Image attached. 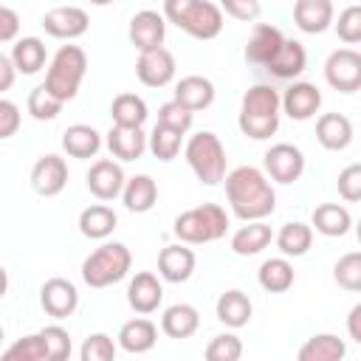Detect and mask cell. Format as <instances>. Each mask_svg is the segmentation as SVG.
I'll list each match as a JSON object with an SVG mask.
<instances>
[{
  "mask_svg": "<svg viewBox=\"0 0 361 361\" xmlns=\"http://www.w3.org/2000/svg\"><path fill=\"white\" fill-rule=\"evenodd\" d=\"M226 197L231 206V214L245 220H265L276 209V192L268 180V175L257 166H237L226 178Z\"/></svg>",
  "mask_w": 361,
  "mask_h": 361,
  "instance_id": "cell-1",
  "label": "cell"
},
{
  "mask_svg": "<svg viewBox=\"0 0 361 361\" xmlns=\"http://www.w3.org/2000/svg\"><path fill=\"white\" fill-rule=\"evenodd\" d=\"M279 90L271 85H251L243 93L237 127L251 141H265L279 130Z\"/></svg>",
  "mask_w": 361,
  "mask_h": 361,
  "instance_id": "cell-2",
  "label": "cell"
},
{
  "mask_svg": "<svg viewBox=\"0 0 361 361\" xmlns=\"http://www.w3.org/2000/svg\"><path fill=\"white\" fill-rule=\"evenodd\" d=\"M164 20L195 39H214L223 31V11L209 0H164Z\"/></svg>",
  "mask_w": 361,
  "mask_h": 361,
  "instance_id": "cell-3",
  "label": "cell"
},
{
  "mask_svg": "<svg viewBox=\"0 0 361 361\" xmlns=\"http://www.w3.org/2000/svg\"><path fill=\"white\" fill-rule=\"evenodd\" d=\"M175 237L186 245H206V243H217L220 237H226L228 231V214L223 206L217 203H200L195 209H186L183 214L175 217L172 226Z\"/></svg>",
  "mask_w": 361,
  "mask_h": 361,
  "instance_id": "cell-4",
  "label": "cell"
},
{
  "mask_svg": "<svg viewBox=\"0 0 361 361\" xmlns=\"http://www.w3.org/2000/svg\"><path fill=\"white\" fill-rule=\"evenodd\" d=\"M87 73V54L79 45H59V51L54 54L48 73H45V87L62 102L68 104L71 99H76L82 79Z\"/></svg>",
  "mask_w": 361,
  "mask_h": 361,
  "instance_id": "cell-5",
  "label": "cell"
},
{
  "mask_svg": "<svg viewBox=\"0 0 361 361\" xmlns=\"http://www.w3.org/2000/svg\"><path fill=\"white\" fill-rule=\"evenodd\" d=\"M186 164L203 186H217L226 178V147L217 133L200 130L183 147Z\"/></svg>",
  "mask_w": 361,
  "mask_h": 361,
  "instance_id": "cell-6",
  "label": "cell"
},
{
  "mask_svg": "<svg viewBox=\"0 0 361 361\" xmlns=\"http://www.w3.org/2000/svg\"><path fill=\"white\" fill-rule=\"evenodd\" d=\"M133 254L124 243H102L82 262V279L87 288H110L130 274Z\"/></svg>",
  "mask_w": 361,
  "mask_h": 361,
  "instance_id": "cell-7",
  "label": "cell"
},
{
  "mask_svg": "<svg viewBox=\"0 0 361 361\" xmlns=\"http://www.w3.org/2000/svg\"><path fill=\"white\" fill-rule=\"evenodd\" d=\"M324 79L338 93H355L361 87V54L355 48H338L324 62Z\"/></svg>",
  "mask_w": 361,
  "mask_h": 361,
  "instance_id": "cell-8",
  "label": "cell"
},
{
  "mask_svg": "<svg viewBox=\"0 0 361 361\" xmlns=\"http://www.w3.org/2000/svg\"><path fill=\"white\" fill-rule=\"evenodd\" d=\"M262 166H265V175L274 180V183H296L305 172V155L299 147L293 144H274L265 158H262Z\"/></svg>",
  "mask_w": 361,
  "mask_h": 361,
  "instance_id": "cell-9",
  "label": "cell"
},
{
  "mask_svg": "<svg viewBox=\"0 0 361 361\" xmlns=\"http://www.w3.org/2000/svg\"><path fill=\"white\" fill-rule=\"evenodd\" d=\"M135 76L147 87L169 85L175 79V56H172V51H166L164 45L161 48H149V51H138Z\"/></svg>",
  "mask_w": 361,
  "mask_h": 361,
  "instance_id": "cell-10",
  "label": "cell"
},
{
  "mask_svg": "<svg viewBox=\"0 0 361 361\" xmlns=\"http://www.w3.org/2000/svg\"><path fill=\"white\" fill-rule=\"evenodd\" d=\"M87 25H90V17L79 6H56V8L42 14V28L54 39H68L71 42V39L82 37L87 31Z\"/></svg>",
  "mask_w": 361,
  "mask_h": 361,
  "instance_id": "cell-11",
  "label": "cell"
},
{
  "mask_svg": "<svg viewBox=\"0 0 361 361\" xmlns=\"http://www.w3.org/2000/svg\"><path fill=\"white\" fill-rule=\"evenodd\" d=\"M31 186L42 197H56L68 186V164H65V158L56 155V152H48L42 158H37L34 166H31Z\"/></svg>",
  "mask_w": 361,
  "mask_h": 361,
  "instance_id": "cell-12",
  "label": "cell"
},
{
  "mask_svg": "<svg viewBox=\"0 0 361 361\" xmlns=\"http://www.w3.org/2000/svg\"><path fill=\"white\" fill-rule=\"evenodd\" d=\"M39 305L48 316L54 319H68L73 316V310L79 307V290L71 279L65 276H51L48 282H42L39 288Z\"/></svg>",
  "mask_w": 361,
  "mask_h": 361,
  "instance_id": "cell-13",
  "label": "cell"
},
{
  "mask_svg": "<svg viewBox=\"0 0 361 361\" xmlns=\"http://www.w3.org/2000/svg\"><path fill=\"white\" fill-rule=\"evenodd\" d=\"M85 180H87V189H90V195L96 200H113V197L121 195V186H124L127 178H124V169H121L118 161L99 158V161L90 164Z\"/></svg>",
  "mask_w": 361,
  "mask_h": 361,
  "instance_id": "cell-14",
  "label": "cell"
},
{
  "mask_svg": "<svg viewBox=\"0 0 361 361\" xmlns=\"http://www.w3.org/2000/svg\"><path fill=\"white\" fill-rule=\"evenodd\" d=\"M279 107L288 118L293 121H307L319 113L322 107V90L310 82H293L282 96H279Z\"/></svg>",
  "mask_w": 361,
  "mask_h": 361,
  "instance_id": "cell-15",
  "label": "cell"
},
{
  "mask_svg": "<svg viewBox=\"0 0 361 361\" xmlns=\"http://www.w3.org/2000/svg\"><path fill=\"white\" fill-rule=\"evenodd\" d=\"M161 302H164V285H161V279L152 271H138L130 279V285H127V305L135 313L149 316V313H155L161 307Z\"/></svg>",
  "mask_w": 361,
  "mask_h": 361,
  "instance_id": "cell-16",
  "label": "cell"
},
{
  "mask_svg": "<svg viewBox=\"0 0 361 361\" xmlns=\"http://www.w3.org/2000/svg\"><path fill=\"white\" fill-rule=\"evenodd\" d=\"M127 37L135 45V51L161 48L164 45V37H166V20H164V14H158L152 8H144V11L133 14L130 28H127Z\"/></svg>",
  "mask_w": 361,
  "mask_h": 361,
  "instance_id": "cell-17",
  "label": "cell"
},
{
  "mask_svg": "<svg viewBox=\"0 0 361 361\" xmlns=\"http://www.w3.org/2000/svg\"><path fill=\"white\" fill-rule=\"evenodd\" d=\"M195 265H197V257L186 243L166 245L158 254V276L166 282H186L195 274Z\"/></svg>",
  "mask_w": 361,
  "mask_h": 361,
  "instance_id": "cell-18",
  "label": "cell"
},
{
  "mask_svg": "<svg viewBox=\"0 0 361 361\" xmlns=\"http://www.w3.org/2000/svg\"><path fill=\"white\" fill-rule=\"evenodd\" d=\"M285 42V34L276 28V25H271V23H257L254 28H251V37H248V42H245V59L251 62V65H268L271 62V56L279 51V45Z\"/></svg>",
  "mask_w": 361,
  "mask_h": 361,
  "instance_id": "cell-19",
  "label": "cell"
},
{
  "mask_svg": "<svg viewBox=\"0 0 361 361\" xmlns=\"http://www.w3.org/2000/svg\"><path fill=\"white\" fill-rule=\"evenodd\" d=\"M316 138L324 149L341 152L353 144V121L341 113H322L316 118Z\"/></svg>",
  "mask_w": 361,
  "mask_h": 361,
  "instance_id": "cell-20",
  "label": "cell"
},
{
  "mask_svg": "<svg viewBox=\"0 0 361 361\" xmlns=\"http://www.w3.org/2000/svg\"><path fill=\"white\" fill-rule=\"evenodd\" d=\"M307 68V51L299 39H288L279 45V51L271 56V62L265 65V71L276 79H296L302 71Z\"/></svg>",
  "mask_w": 361,
  "mask_h": 361,
  "instance_id": "cell-21",
  "label": "cell"
},
{
  "mask_svg": "<svg viewBox=\"0 0 361 361\" xmlns=\"http://www.w3.org/2000/svg\"><path fill=\"white\" fill-rule=\"evenodd\" d=\"M293 23L305 34H324L333 25V3L330 0H296Z\"/></svg>",
  "mask_w": 361,
  "mask_h": 361,
  "instance_id": "cell-22",
  "label": "cell"
},
{
  "mask_svg": "<svg viewBox=\"0 0 361 361\" xmlns=\"http://www.w3.org/2000/svg\"><path fill=\"white\" fill-rule=\"evenodd\" d=\"M158 341V327L155 322H149L147 316H138V319H130L121 324L118 330V347L124 353H133V355H141V353H149Z\"/></svg>",
  "mask_w": 361,
  "mask_h": 361,
  "instance_id": "cell-23",
  "label": "cell"
},
{
  "mask_svg": "<svg viewBox=\"0 0 361 361\" xmlns=\"http://www.w3.org/2000/svg\"><path fill=\"white\" fill-rule=\"evenodd\" d=\"M172 99H175L178 104H183L186 110L197 113V110L212 107V102H214V85H212V79L192 73V76H183V79L175 85V96H172Z\"/></svg>",
  "mask_w": 361,
  "mask_h": 361,
  "instance_id": "cell-24",
  "label": "cell"
},
{
  "mask_svg": "<svg viewBox=\"0 0 361 361\" xmlns=\"http://www.w3.org/2000/svg\"><path fill=\"white\" fill-rule=\"evenodd\" d=\"M107 149L118 161H138L147 149V135L141 127H118L113 124L107 133Z\"/></svg>",
  "mask_w": 361,
  "mask_h": 361,
  "instance_id": "cell-25",
  "label": "cell"
},
{
  "mask_svg": "<svg viewBox=\"0 0 361 361\" xmlns=\"http://www.w3.org/2000/svg\"><path fill=\"white\" fill-rule=\"evenodd\" d=\"M274 240V231L265 220H245V226H240L231 234V251L237 257H254L262 248H268Z\"/></svg>",
  "mask_w": 361,
  "mask_h": 361,
  "instance_id": "cell-26",
  "label": "cell"
},
{
  "mask_svg": "<svg viewBox=\"0 0 361 361\" xmlns=\"http://www.w3.org/2000/svg\"><path fill=\"white\" fill-rule=\"evenodd\" d=\"M310 228H316L324 237H344L353 228V214L341 203H322L313 209Z\"/></svg>",
  "mask_w": 361,
  "mask_h": 361,
  "instance_id": "cell-27",
  "label": "cell"
},
{
  "mask_svg": "<svg viewBox=\"0 0 361 361\" xmlns=\"http://www.w3.org/2000/svg\"><path fill=\"white\" fill-rule=\"evenodd\" d=\"M214 313H217V319H220L226 327L237 330V327H245V324L251 322L254 305H251L248 293L231 288V290L220 293V299H217V305H214Z\"/></svg>",
  "mask_w": 361,
  "mask_h": 361,
  "instance_id": "cell-28",
  "label": "cell"
},
{
  "mask_svg": "<svg viewBox=\"0 0 361 361\" xmlns=\"http://www.w3.org/2000/svg\"><path fill=\"white\" fill-rule=\"evenodd\" d=\"M158 200V183L149 178V175H135V178H127L124 186H121V203L127 212H135V214H144L155 206Z\"/></svg>",
  "mask_w": 361,
  "mask_h": 361,
  "instance_id": "cell-29",
  "label": "cell"
},
{
  "mask_svg": "<svg viewBox=\"0 0 361 361\" xmlns=\"http://www.w3.org/2000/svg\"><path fill=\"white\" fill-rule=\"evenodd\" d=\"M197 327H200V313L195 305H186V302L169 305L161 316V330L169 338H189L197 333Z\"/></svg>",
  "mask_w": 361,
  "mask_h": 361,
  "instance_id": "cell-30",
  "label": "cell"
},
{
  "mask_svg": "<svg viewBox=\"0 0 361 361\" xmlns=\"http://www.w3.org/2000/svg\"><path fill=\"white\" fill-rule=\"evenodd\" d=\"M11 62H14V71L23 73V76H34L45 68L48 62V51H45V42L39 37H23L14 42L11 48Z\"/></svg>",
  "mask_w": 361,
  "mask_h": 361,
  "instance_id": "cell-31",
  "label": "cell"
},
{
  "mask_svg": "<svg viewBox=\"0 0 361 361\" xmlns=\"http://www.w3.org/2000/svg\"><path fill=\"white\" fill-rule=\"evenodd\" d=\"M116 226H118V214L104 203H93L79 214V231L87 240H107L116 231Z\"/></svg>",
  "mask_w": 361,
  "mask_h": 361,
  "instance_id": "cell-32",
  "label": "cell"
},
{
  "mask_svg": "<svg viewBox=\"0 0 361 361\" xmlns=\"http://www.w3.org/2000/svg\"><path fill=\"white\" fill-rule=\"evenodd\" d=\"M62 149L71 158H96L102 149V135L90 124H71L62 133Z\"/></svg>",
  "mask_w": 361,
  "mask_h": 361,
  "instance_id": "cell-33",
  "label": "cell"
},
{
  "mask_svg": "<svg viewBox=\"0 0 361 361\" xmlns=\"http://www.w3.org/2000/svg\"><path fill=\"white\" fill-rule=\"evenodd\" d=\"M299 361H341L347 355L344 338L336 333H316L299 347Z\"/></svg>",
  "mask_w": 361,
  "mask_h": 361,
  "instance_id": "cell-34",
  "label": "cell"
},
{
  "mask_svg": "<svg viewBox=\"0 0 361 361\" xmlns=\"http://www.w3.org/2000/svg\"><path fill=\"white\" fill-rule=\"evenodd\" d=\"M274 243L282 251V257H305L313 245V228L302 220H290L274 234Z\"/></svg>",
  "mask_w": 361,
  "mask_h": 361,
  "instance_id": "cell-35",
  "label": "cell"
},
{
  "mask_svg": "<svg viewBox=\"0 0 361 361\" xmlns=\"http://www.w3.org/2000/svg\"><path fill=\"white\" fill-rule=\"evenodd\" d=\"M257 282L268 293H285L293 288V265L288 262V257H271L259 265Z\"/></svg>",
  "mask_w": 361,
  "mask_h": 361,
  "instance_id": "cell-36",
  "label": "cell"
},
{
  "mask_svg": "<svg viewBox=\"0 0 361 361\" xmlns=\"http://www.w3.org/2000/svg\"><path fill=\"white\" fill-rule=\"evenodd\" d=\"M110 116H113V124L118 127H144L149 110L138 93H118L110 104Z\"/></svg>",
  "mask_w": 361,
  "mask_h": 361,
  "instance_id": "cell-37",
  "label": "cell"
},
{
  "mask_svg": "<svg viewBox=\"0 0 361 361\" xmlns=\"http://www.w3.org/2000/svg\"><path fill=\"white\" fill-rule=\"evenodd\" d=\"M180 141H183V133L169 130V127H164V124H155L152 133L147 135V149H149L158 161L166 164V161L178 158V152H180Z\"/></svg>",
  "mask_w": 361,
  "mask_h": 361,
  "instance_id": "cell-38",
  "label": "cell"
},
{
  "mask_svg": "<svg viewBox=\"0 0 361 361\" xmlns=\"http://www.w3.org/2000/svg\"><path fill=\"white\" fill-rule=\"evenodd\" d=\"M25 107H28V113H31V118H37V121H54L59 113H62V102L45 87V85H37L31 93H28V102H25Z\"/></svg>",
  "mask_w": 361,
  "mask_h": 361,
  "instance_id": "cell-39",
  "label": "cell"
},
{
  "mask_svg": "<svg viewBox=\"0 0 361 361\" xmlns=\"http://www.w3.org/2000/svg\"><path fill=\"white\" fill-rule=\"evenodd\" d=\"M333 279L338 282V288L355 293L361 290V254L350 251L344 257H338V262L333 265Z\"/></svg>",
  "mask_w": 361,
  "mask_h": 361,
  "instance_id": "cell-40",
  "label": "cell"
},
{
  "mask_svg": "<svg viewBox=\"0 0 361 361\" xmlns=\"http://www.w3.org/2000/svg\"><path fill=\"white\" fill-rule=\"evenodd\" d=\"M45 344V361H65L71 355V333L59 324H48L39 330Z\"/></svg>",
  "mask_w": 361,
  "mask_h": 361,
  "instance_id": "cell-41",
  "label": "cell"
},
{
  "mask_svg": "<svg viewBox=\"0 0 361 361\" xmlns=\"http://www.w3.org/2000/svg\"><path fill=\"white\" fill-rule=\"evenodd\" d=\"M116 353H118V347H116L113 336H107V333H90L79 347L82 361H113Z\"/></svg>",
  "mask_w": 361,
  "mask_h": 361,
  "instance_id": "cell-42",
  "label": "cell"
},
{
  "mask_svg": "<svg viewBox=\"0 0 361 361\" xmlns=\"http://www.w3.org/2000/svg\"><path fill=\"white\" fill-rule=\"evenodd\" d=\"M3 358H6V361H45L42 336H39V333H31V336L17 338V341L3 353Z\"/></svg>",
  "mask_w": 361,
  "mask_h": 361,
  "instance_id": "cell-43",
  "label": "cell"
},
{
  "mask_svg": "<svg viewBox=\"0 0 361 361\" xmlns=\"http://www.w3.org/2000/svg\"><path fill=\"white\" fill-rule=\"evenodd\" d=\"M203 355H206L209 361H237V358L243 355V341H240V336H234V333H220V336H214V338L206 344Z\"/></svg>",
  "mask_w": 361,
  "mask_h": 361,
  "instance_id": "cell-44",
  "label": "cell"
},
{
  "mask_svg": "<svg viewBox=\"0 0 361 361\" xmlns=\"http://www.w3.org/2000/svg\"><path fill=\"white\" fill-rule=\"evenodd\" d=\"M192 121H195V113L186 110L183 104H178V102L172 99V102H164V104L158 107V121H155V124H164V127L178 130V133L186 135V133L192 130Z\"/></svg>",
  "mask_w": 361,
  "mask_h": 361,
  "instance_id": "cell-45",
  "label": "cell"
},
{
  "mask_svg": "<svg viewBox=\"0 0 361 361\" xmlns=\"http://www.w3.org/2000/svg\"><path fill=\"white\" fill-rule=\"evenodd\" d=\"M336 34H338V39H341L344 45L361 42V6H347V8L338 14Z\"/></svg>",
  "mask_w": 361,
  "mask_h": 361,
  "instance_id": "cell-46",
  "label": "cell"
},
{
  "mask_svg": "<svg viewBox=\"0 0 361 361\" xmlns=\"http://www.w3.org/2000/svg\"><path fill=\"white\" fill-rule=\"evenodd\" d=\"M338 195L347 203L361 200V164H350L338 172Z\"/></svg>",
  "mask_w": 361,
  "mask_h": 361,
  "instance_id": "cell-47",
  "label": "cell"
},
{
  "mask_svg": "<svg viewBox=\"0 0 361 361\" xmlns=\"http://www.w3.org/2000/svg\"><path fill=\"white\" fill-rule=\"evenodd\" d=\"M217 6H220V11H226L228 17H234L240 23H254L262 14L259 0H220Z\"/></svg>",
  "mask_w": 361,
  "mask_h": 361,
  "instance_id": "cell-48",
  "label": "cell"
},
{
  "mask_svg": "<svg viewBox=\"0 0 361 361\" xmlns=\"http://www.w3.org/2000/svg\"><path fill=\"white\" fill-rule=\"evenodd\" d=\"M20 121H23L20 107H17L14 102H8V99H3V96H0V141H6V138H11V135H17Z\"/></svg>",
  "mask_w": 361,
  "mask_h": 361,
  "instance_id": "cell-49",
  "label": "cell"
},
{
  "mask_svg": "<svg viewBox=\"0 0 361 361\" xmlns=\"http://www.w3.org/2000/svg\"><path fill=\"white\" fill-rule=\"evenodd\" d=\"M20 34V14L8 6H0V42H14Z\"/></svg>",
  "mask_w": 361,
  "mask_h": 361,
  "instance_id": "cell-50",
  "label": "cell"
},
{
  "mask_svg": "<svg viewBox=\"0 0 361 361\" xmlns=\"http://www.w3.org/2000/svg\"><path fill=\"white\" fill-rule=\"evenodd\" d=\"M14 79H17V71H14V62H11V56L0 54V93L11 90Z\"/></svg>",
  "mask_w": 361,
  "mask_h": 361,
  "instance_id": "cell-51",
  "label": "cell"
},
{
  "mask_svg": "<svg viewBox=\"0 0 361 361\" xmlns=\"http://www.w3.org/2000/svg\"><path fill=\"white\" fill-rule=\"evenodd\" d=\"M347 327H350V338L361 344V305H353L350 319H347Z\"/></svg>",
  "mask_w": 361,
  "mask_h": 361,
  "instance_id": "cell-52",
  "label": "cell"
},
{
  "mask_svg": "<svg viewBox=\"0 0 361 361\" xmlns=\"http://www.w3.org/2000/svg\"><path fill=\"white\" fill-rule=\"evenodd\" d=\"M8 293V274H6V268H3V262H0V299Z\"/></svg>",
  "mask_w": 361,
  "mask_h": 361,
  "instance_id": "cell-53",
  "label": "cell"
},
{
  "mask_svg": "<svg viewBox=\"0 0 361 361\" xmlns=\"http://www.w3.org/2000/svg\"><path fill=\"white\" fill-rule=\"evenodd\" d=\"M90 6H110V3H116V0H87Z\"/></svg>",
  "mask_w": 361,
  "mask_h": 361,
  "instance_id": "cell-54",
  "label": "cell"
},
{
  "mask_svg": "<svg viewBox=\"0 0 361 361\" xmlns=\"http://www.w3.org/2000/svg\"><path fill=\"white\" fill-rule=\"evenodd\" d=\"M0 341H3V327H0Z\"/></svg>",
  "mask_w": 361,
  "mask_h": 361,
  "instance_id": "cell-55",
  "label": "cell"
}]
</instances>
